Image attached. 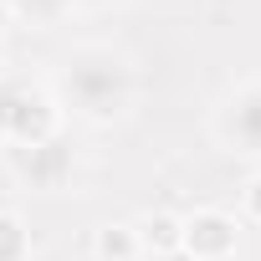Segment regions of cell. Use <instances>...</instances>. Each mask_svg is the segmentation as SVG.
Listing matches in <instances>:
<instances>
[{"instance_id":"cell-4","label":"cell","mask_w":261,"mask_h":261,"mask_svg":"<svg viewBox=\"0 0 261 261\" xmlns=\"http://www.w3.org/2000/svg\"><path fill=\"white\" fill-rule=\"evenodd\" d=\"M11 169H16V179H21L26 190L51 195V190H62V185L72 179V149H67V139L57 134V139H46V144L11 149Z\"/></svg>"},{"instance_id":"cell-11","label":"cell","mask_w":261,"mask_h":261,"mask_svg":"<svg viewBox=\"0 0 261 261\" xmlns=\"http://www.w3.org/2000/svg\"><path fill=\"white\" fill-rule=\"evenodd\" d=\"M11 21H16V11H11V0H0V36L11 31Z\"/></svg>"},{"instance_id":"cell-10","label":"cell","mask_w":261,"mask_h":261,"mask_svg":"<svg viewBox=\"0 0 261 261\" xmlns=\"http://www.w3.org/2000/svg\"><path fill=\"white\" fill-rule=\"evenodd\" d=\"M241 210H246L251 225H261V169L246 179V190H241Z\"/></svg>"},{"instance_id":"cell-5","label":"cell","mask_w":261,"mask_h":261,"mask_svg":"<svg viewBox=\"0 0 261 261\" xmlns=\"http://www.w3.org/2000/svg\"><path fill=\"white\" fill-rule=\"evenodd\" d=\"M236 241H241L236 215H225V210H195V215H185L179 251H190L195 261H230Z\"/></svg>"},{"instance_id":"cell-3","label":"cell","mask_w":261,"mask_h":261,"mask_svg":"<svg viewBox=\"0 0 261 261\" xmlns=\"http://www.w3.org/2000/svg\"><path fill=\"white\" fill-rule=\"evenodd\" d=\"M215 139L236 159H261V77L236 82L215 108Z\"/></svg>"},{"instance_id":"cell-1","label":"cell","mask_w":261,"mask_h":261,"mask_svg":"<svg viewBox=\"0 0 261 261\" xmlns=\"http://www.w3.org/2000/svg\"><path fill=\"white\" fill-rule=\"evenodd\" d=\"M51 97L62 102V113H72L82 123H118V118H128V108L139 97V72L118 46L87 41L57 62Z\"/></svg>"},{"instance_id":"cell-8","label":"cell","mask_w":261,"mask_h":261,"mask_svg":"<svg viewBox=\"0 0 261 261\" xmlns=\"http://www.w3.org/2000/svg\"><path fill=\"white\" fill-rule=\"evenodd\" d=\"M0 261H31V230L16 210H0Z\"/></svg>"},{"instance_id":"cell-13","label":"cell","mask_w":261,"mask_h":261,"mask_svg":"<svg viewBox=\"0 0 261 261\" xmlns=\"http://www.w3.org/2000/svg\"><path fill=\"white\" fill-rule=\"evenodd\" d=\"M144 261H195L190 251H164V256H144Z\"/></svg>"},{"instance_id":"cell-2","label":"cell","mask_w":261,"mask_h":261,"mask_svg":"<svg viewBox=\"0 0 261 261\" xmlns=\"http://www.w3.org/2000/svg\"><path fill=\"white\" fill-rule=\"evenodd\" d=\"M57 134H62V102L51 97V87L26 77H0V144L31 149Z\"/></svg>"},{"instance_id":"cell-6","label":"cell","mask_w":261,"mask_h":261,"mask_svg":"<svg viewBox=\"0 0 261 261\" xmlns=\"http://www.w3.org/2000/svg\"><path fill=\"white\" fill-rule=\"evenodd\" d=\"M92 256H97V261H144L139 230H134V225H102V230L92 236Z\"/></svg>"},{"instance_id":"cell-12","label":"cell","mask_w":261,"mask_h":261,"mask_svg":"<svg viewBox=\"0 0 261 261\" xmlns=\"http://www.w3.org/2000/svg\"><path fill=\"white\" fill-rule=\"evenodd\" d=\"M97 6H113V0H67V11H97Z\"/></svg>"},{"instance_id":"cell-7","label":"cell","mask_w":261,"mask_h":261,"mask_svg":"<svg viewBox=\"0 0 261 261\" xmlns=\"http://www.w3.org/2000/svg\"><path fill=\"white\" fill-rule=\"evenodd\" d=\"M134 230H139V246H144V256H164V251H179L185 220H179V215H149V220H139Z\"/></svg>"},{"instance_id":"cell-9","label":"cell","mask_w":261,"mask_h":261,"mask_svg":"<svg viewBox=\"0 0 261 261\" xmlns=\"http://www.w3.org/2000/svg\"><path fill=\"white\" fill-rule=\"evenodd\" d=\"M11 11L26 16V21H36V26H57L62 16H72L67 0H11Z\"/></svg>"}]
</instances>
